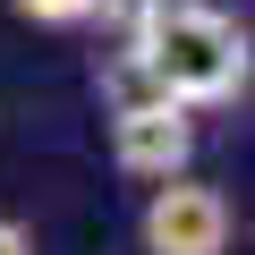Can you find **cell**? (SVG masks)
<instances>
[{"label": "cell", "instance_id": "1", "mask_svg": "<svg viewBox=\"0 0 255 255\" xmlns=\"http://www.w3.org/2000/svg\"><path fill=\"white\" fill-rule=\"evenodd\" d=\"M119 51L179 111H221L247 94V26L230 9H213V0H145L128 17Z\"/></svg>", "mask_w": 255, "mask_h": 255}, {"label": "cell", "instance_id": "4", "mask_svg": "<svg viewBox=\"0 0 255 255\" xmlns=\"http://www.w3.org/2000/svg\"><path fill=\"white\" fill-rule=\"evenodd\" d=\"M9 9H17L26 26H94L102 0H9Z\"/></svg>", "mask_w": 255, "mask_h": 255}, {"label": "cell", "instance_id": "3", "mask_svg": "<svg viewBox=\"0 0 255 255\" xmlns=\"http://www.w3.org/2000/svg\"><path fill=\"white\" fill-rule=\"evenodd\" d=\"M187 153H196V111H179L170 94L111 102V162L128 179H179Z\"/></svg>", "mask_w": 255, "mask_h": 255}, {"label": "cell", "instance_id": "2", "mask_svg": "<svg viewBox=\"0 0 255 255\" xmlns=\"http://www.w3.org/2000/svg\"><path fill=\"white\" fill-rule=\"evenodd\" d=\"M145 255H230V196L204 179H153L145 213H136Z\"/></svg>", "mask_w": 255, "mask_h": 255}, {"label": "cell", "instance_id": "5", "mask_svg": "<svg viewBox=\"0 0 255 255\" xmlns=\"http://www.w3.org/2000/svg\"><path fill=\"white\" fill-rule=\"evenodd\" d=\"M0 255H43V247H34V230H26V221L0 213Z\"/></svg>", "mask_w": 255, "mask_h": 255}]
</instances>
